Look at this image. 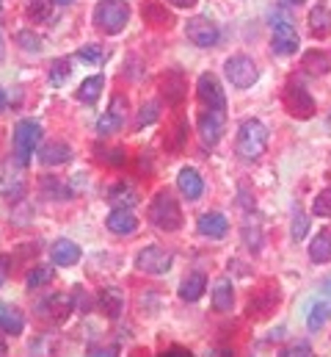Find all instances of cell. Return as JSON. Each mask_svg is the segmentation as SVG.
I'll return each instance as SVG.
<instances>
[{"instance_id": "6da1fadb", "label": "cell", "mask_w": 331, "mask_h": 357, "mask_svg": "<svg viewBox=\"0 0 331 357\" xmlns=\"http://www.w3.org/2000/svg\"><path fill=\"white\" fill-rule=\"evenodd\" d=\"M238 155L243 161H257L268 150V128L259 119H243L238 128Z\"/></svg>"}, {"instance_id": "7a4b0ae2", "label": "cell", "mask_w": 331, "mask_h": 357, "mask_svg": "<svg viewBox=\"0 0 331 357\" xmlns=\"http://www.w3.org/2000/svg\"><path fill=\"white\" fill-rule=\"evenodd\" d=\"M147 216H150V222H152L158 230H163V233H174V230L182 227V208H179V202L171 197V191H166V188L155 194V199L150 202Z\"/></svg>"}, {"instance_id": "3957f363", "label": "cell", "mask_w": 331, "mask_h": 357, "mask_svg": "<svg viewBox=\"0 0 331 357\" xmlns=\"http://www.w3.org/2000/svg\"><path fill=\"white\" fill-rule=\"evenodd\" d=\"M130 22V6L127 0H99L94 6V25L108 33V36H116L127 28Z\"/></svg>"}, {"instance_id": "277c9868", "label": "cell", "mask_w": 331, "mask_h": 357, "mask_svg": "<svg viewBox=\"0 0 331 357\" xmlns=\"http://www.w3.org/2000/svg\"><path fill=\"white\" fill-rule=\"evenodd\" d=\"M298 45H301V39H298V31L293 25V14L284 6H279L273 11V42H271V47H273L276 56H293V53H298Z\"/></svg>"}, {"instance_id": "5b68a950", "label": "cell", "mask_w": 331, "mask_h": 357, "mask_svg": "<svg viewBox=\"0 0 331 357\" xmlns=\"http://www.w3.org/2000/svg\"><path fill=\"white\" fill-rule=\"evenodd\" d=\"M42 133L45 130H42V125L36 119H19L17 122V128H14V158L22 167L31 164L36 147L42 144Z\"/></svg>"}, {"instance_id": "8992f818", "label": "cell", "mask_w": 331, "mask_h": 357, "mask_svg": "<svg viewBox=\"0 0 331 357\" xmlns=\"http://www.w3.org/2000/svg\"><path fill=\"white\" fill-rule=\"evenodd\" d=\"M25 194H28V180L22 172V164L17 158L0 161V197H6L8 202H22Z\"/></svg>"}, {"instance_id": "52a82bcc", "label": "cell", "mask_w": 331, "mask_h": 357, "mask_svg": "<svg viewBox=\"0 0 331 357\" xmlns=\"http://www.w3.org/2000/svg\"><path fill=\"white\" fill-rule=\"evenodd\" d=\"M127 108H130L127 97H124V94H113L111 102H108V108H105L102 116L97 119V133H99V136H113V133H119L122 125L127 122Z\"/></svg>"}, {"instance_id": "ba28073f", "label": "cell", "mask_w": 331, "mask_h": 357, "mask_svg": "<svg viewBox=\"0 0 331 357\" xmlns=\"http://www.w3.org/2000/svg\"><path fill=\"white\" fill-rule=\"evenodd\" d=\"M199 136L207 147H216L224 136V128H227V108H204L199 114Z\"/></svg>"}, {"instance_id": "9c48e42d", "label": "cell", "mask_w": 331, "mask_h": 357, "mask_svg": "<svg viewBox=\"0 0 331 357\" xmlns=\"http://www.w3.org/2000/svg\"><path fill=\"white\" fill-rule=\"evenodd\" d=\"M224 73H227V81H229L235 89H248V86H254L257 78H259V70H257V64H254L248 56H232V59H227Z\"/></svg>"}, {"instance_id": "30bf717a", "label": "cell", "mask_w": 331, "mask_h": 357, "mask_svg": "<svg viewBox=\"0 0 331 357\" xmlns=\"http://www.w3.org/2000/svg\"><path fill=\"white\" fill-rule=\"evenodd\" d=\"M171 264H174V255L168 250H163V247H155V244L136 255V268L144 271V274H152V277L166 274L171 268Z\"/></svg>"}, {"instance_id": "8fae6325", "label": "cell", "mask_w": 331, "mask_h": 357, "mask_svg": "<svg viewBox=\"0 0 331 357\" xmlns=\"http://www.w3.org/2000/svg\"><path fill=\"white\" fill-rule=\"evenodd\" d=\"M185 36H188L196 47H216L221 31H218V25H216L210 17H191V20L185 22Z\"/></svg>"}, {"instance_id": "7c38bea8", "label": "cell", "mask_w": 331, "mask_h": 357, "mask_svg": "<svg viewBox=\"0 0 331 357\" xmlns=\"http://www.w3.org/2000/svg\"><path fill=\"white\" fill-rule=\"evenodd\" d=\"M196 94L204 108H227V94L221 89V81L213 73H202L196 81Z\"/></svg>"}, {"instance_id": "4fadbf2b", "label": "cell", "mask_w": 331, "mask_h": 357, "mask_svg": "<svg viewBox=\"0 0 331 357\" xmlns=\"http://www.w3.org/2000/svg\"><path fill=\"white\" fill-rule=\"evenodd\" d=\"M284 105L293 116H301V119H309L315 114V100L307 94V89L296 81L287 84V91H284Z\"/></svg>"}, {"instance_id": "5bb4252c", "label": "cell", "mask_w": 331, "mask_h": 357, "mask_svg": "<svg viewBox=\"0 0 331 357\" xmlns=\"http://www.w3.org/2000/svg\"><path fill=\"white\" fill-rule=\"evenodd\" d=\"M105 227L113 236H130L138 230V216L133 213V208H113L105 219Z\"/></svg>"}, {"instance_id": "9a60e30c", "label": "cell", "mask_w": 331, "mask_h": 357, "mask_svg": "<svg viewBox=\"0 0 331 357\" xmlns=\"http://www.w3.org/2000/svg\"><path fill=\"white\" fill-rule=\"evenodd\" d=\"M70 310H72V305H70V296H64V294H53L39 305V316L47 319L50 324H61L70 316Z\"/></svg>"}, {"instance_id": "2e32d148", "label": "cell", "mask_w": 331, "mask_h": 357, "mask_svg": "<svg viewBox=\"0 0 331 357\" xmlns=\"http://www.w3.org/2000/svg\"><path fill=\"white\" fill-rule=\"evenodd\" d=\"M177 188H179V194L185 199L193 202V199H199L204 194V180H202V175L193 167H182L179 175H177Z\"/></svg>"}, {"instance_id": "e0dca14e", "label": "cell", "mask_w": 331, "mask_h": 357, "mask_svg": "<svg viewBox=\"0 0 331 357\" xmlns=\"http://www.w3.org/2000/svg\"><path fill=\"white\" fill-rule=\"evenodd\" d=\"M196 230H199L204 238H224V236H227V230H229V222H227V216H224V213L210 211V213H202V216H199Z\"/></svg>"}, {"instance_id": "ac0fdd59", "label": "cell", "mask_w": 331, "mask_h": 357, "mask_svg": "<svg viewBox=\"0 0 331 357\" xmlns=\"http://www.w3.org/2000/svg\"><path fill=\"white\" fill-rule=\"evenodd\" d=\"M108 199H111L113 208H133V205H138L141 197H138V188L130 180H119V183L111 185Z\"/></svg>"}, {"instance_id": "d6986e66", "label": "cell", "mask_w": 331, "mask_h": 357, "mask_svg": "<svg viewBox=\"0 0 331 357\" xmlns=\"http://www.w3.org/2000/svg\"><path fill=\"white\" fill-rule=\"evenodd\" d=\"M50 255H53L56 266H75L81 261V247L75 241H70V238H58V241H53Z\"/></svg>"}, {"instance_id": "ffe728a7", "label": "cell", "mask_w": 331, "mask_h": 357, "mask_svg": "<svg viewBox=\"0 0 331 357\" xmlns=\"http://www.w3.org/2000/svg\"><path fill=\"white\" fill-rule=\"evenodd\" d=\"M309 31L315 39H326L331 33V8L329 3H318L309 8Z\"/></svg>"}, {"instance_id": "44dd1931", "label": "cell", "mask_w": 331, "mask_h": 357, "mask_svg": "<svg viewBox=\"0 0 331 357\" xmlns=\"http://www.w3.org/2000/svg\"><path fill=\"white\" fill-rule=\"evenodd\" d=\"M72 158V147L67 144V142H50V144H45L42 150H39V161L45 164V167H61V164H67Z\"/></svg>"}, {"instance_id": "7402d4cb", "label": "cell", "mask_w": 331, "mask_h": 357, "mask_svg": "<svg viewBox=\"0 0 331 357\" xmlns=\"http://www.w3.org/2000/svg\"><path fill=\"white\" fill-rule=\"evenodd\" d=\"M232 305H235V285H232V280H227V277L216 280V285H213V307L218 313H229Z\"/></svg>"}, {"instance_id": "603a6c76", "label": "cell", "mask_w": 331, "mask_h": 357, "mask_svg": "<svg viewBox=\"0 0 331 357\" xmlns=\"http://www.w3.org/2000/svg\"><path fill=\"white\" fill-rule=\"evenodd\" d=\"M204 288H207V277H204L202 271H191V274L179 282V299H182V302H196V299H202Z\"/></svg>"}, {"instance_id": "cb8c5ba5", "label": "cell", "mask_w": 331, "mask_h": 357, "mask_svg": "<svg viewBox=\"0 0 331 357\" xmlns=\"http://www.w3.org/2000/svg\"><path fill=\"white\" fill-rule=\"evenodd\" d=\"M99 307L105 310L108 319H119L122 310H124V294H122V288H113V285L102 288L99 291Z\"/></svg>"}, {"instance_id": "d4e9b609", "label": "cell", "mask_w": 331, "mask_h": 357, "mask_svg": "<svg viewBox=\"0 0 331 357\" xmlns=\"http://www.w3.org/2000/svg\"><path fill=\"white\" fill-rule=\"evenodd\" d=\"M22 330H25V316L17 307H0V333L22 335Z\"/></svg>"}, {"instance_id": "484cf974", "label": "cell", "mask_w": 331, "mask_h": 357, "mask_svg": "<svg viewBox=\"0 0 331 357\" xmlns=\"http://www.w3.org/2000/svg\"><path fill=\"white\" fill-rule=\"evenodd\" d=\"M309 258L315 264H331V230H321L309 244Z\"/></svg>"}, {"instance_id": "4316f807", "label": "cell", "mask_w": 331, "mask_h": 357, "mask_svg": "<svg viewBox=\"0 0 331 357\" xmlns=\"http://www.w3.org/2000/svg\"><path fill=\"white\" fill-rule=\"evenodd\" d=\"M102 86H105V78H102V75H88L81 86H78V100H81V102H86V105L97 102V100H99V91H102Z\"/></svg>"}, {"instance_id": "83f0119b", "label": "cell", "mask_w": 331, "mask_h": 357, "mask_svg": "<svg viewBox=\"0 0 331 357\" xmlns=\"http://www.w3.org/2000/svg\"><path fill=\"white\" fill-rule=\"evenodd\" d=\"M329 319H331V302H318V305H312V310L307 316V327L312 333H318Z\"/></svg>"}, {"instance_id": "f1b7e54d", "label": "cell", "mask_w": 331, "mask_h": 357, "mask_svg": "<svg viewBox=\"0 0 331 357\" xmlns=\"http://www.w3.org/2000/svg\"><path fill=\"white\" fill-rule=\"evenodd\" d=\"M304 67H307L312 75H326V73L331 70V56L312 50V53L304 56Z\"/></svg>"}, {"instance_id": "f546056e", "label": "cell", "mask_w": 331, "mask_h": 357, "mask_svg": "<svg viewBox=\"0 0 331 357\" xmlns=\"http://www.w3.org/2000/svg\"><path fill=\"white\" fill-rule=\"evenodd\" d=\"M53 274H56L53 266H33V271H28V277H25V285L28 288H42L53 280Z\"/></svg>"}, {"instance_id": "4dcf8cb0", "label": "cell", "mask_w": 331, "mask_h": 357, "mask_svg": "<svg viewBox=\"0 0 331 357\" xmlns=\"http://www.w3.org/2000/svg\"><path fill=\"white\" fill-rule=\"evenodd\" d=\"M307 230H309V219H307V213L296 205L293 208V225H290V238L293 241H301L304 236H307Z\"/></svg>"}, {"instance_id": "1f68e13d", "label": "cell", "mask_w": 331, "mask_h": 357, "mask_svg": "<svg viewBox=\"0 0 331 357\" xmlns=\"http://www.w3.org/2000/svg\"><path fill=\"white\" fill-rule=\"evenodd\" d=\"M53 3L56 0H28V17H33V22H47Z\"/></svg>"}, {"instance_id": "d6a6232c", "label": "cell", "mask_w": 331, "mask_h": 357, "mask_svg": "<svg viewBox=\"0 0 331 357\" xmlns=\"http://www.w3.org/2000/svg\"><path fill=\"white\" fill-rule=\"evenodd\" d=\"M70 73H72L70 61H67V59H58V61H53V64H50V73H47V78H50V84H56V86H64V84H67V78H70Z\"/></svg>"}, {"instance_id": "836d02e7", "label": "cell", "mask_w": 331, "mask_h": 357, "mask_svg": "<svg viewBox=\"0 0 331 357\" xmlns=\"http://www.w3.org/2000/svg\"><path fill=\"white\" fill-rule=\"evenodd\" d=\"M42 191H45L47 197H58V199H70V194H72V191H70V188H67L61 180L47 178V175L42 178Z\"/></svg>"}, {"instance_id": "e575fe53", "label": "cell", "mask_w": 331, "mask_h": 357, "mask_svg": "<svg viewBox=\"0 0 331 357\" xmlns=\"http://www.w3.org/2000/svg\"><path fill=\"white\" fill-rule=\"evenodd\" d=\"M17 45L22 47V50H28V53H42V36H36V33H31V31H19L17 33Z\"/></svg>"}, {"instance_id": "d590c367", "label": "cell", "mask_w": 331, "mask_h": 357, "mask_svg": "<svg viewBox=\"0 0 331 357\" xmlns=\"http://www.w3.org/2000/svg\"><path fill=\"white\" fill-rule=\"evenodd\" d=\"M78 59L86 61V64H94V67H99L102 61H105V50L99 47V45H86L78 50Z\"/></svg>"}, {"instance_id": "8d00e7d4", "label": "cell", "mask_w": 331, "mask_h": 357, "mask_svg": "<svg viewBox=\"0 0 331 357\" xmlns=\"http://www.w3.org/2000/svg\"><path fill=\"white\" fill-rule=\"evenodd\" d=\"M312 213H315V216H323V219H331V188H323V191L315 197Z\"/></svg>"}, {"instance_id": "74e56055", "label": "cell", "mask_w": 331, "mask_h": 357, "mask_svg": "<svg viewBox=\"0 0 331 357\" xmlns=\"http://www.w3.org/2000/svg\"><path fill=\"white\" fill-rule=\"evenodd\" d=\"M97 158L105 161L108 167H122L124 164V147H102Z\"/></svg>"}, {"instance_id": "f35d334b", "label": "cell", "mask_w": 331, "mask_h": 357, "mask_svg": "<svg viewBox=\"0 0 331 357\" xmlns=\"http://www.w3.org/2000/svg\"><path fill=\"white\" fill-rule=\"evenodd\" d=\"M155 119H158V102H147V105H141V111L136 116V128H144V125H150Z\"/></svg>"}, {"instance_id": "ab89813d", "label": "cell", "mask_w": 331, "mask_h": 357, "mask_svg": "<svg viewBox=\"0 0 331 357\" xmlns=\"http://www.w3.org/2000/svg\"><path fill=\"white\" fill-rule=\"evenodd\" d=\"M312 355V347L307 344V341H296V344H290L284 352H282V357H307Z\"/></svg>"}, {"instance_id": "60d3db41", "label": "cell", "mask_w": 331, "mask_h": 357, "mask_svg": "<svg viewBox=\"0 0 331 357\" xmlns=\"http://www.w3.org/2000/svg\"><path fill=\"white\" fill-rule=\"evenodd\" d=\"M8 264H11V258L8 255H0V288H3V282L8 277Z\"/></svg>"}, {"instance_id": "b9f144b4", "label": "cell", "mask_w": 331, "mask_h": 357, "mask_svg": "<svg viewBox=\"0 0 331 357\" xmlns=\"http://www.w3.org/2000/svg\"><path fill=\"white\" fill-rule=\"evenodd\" d=\"M166 3H171L174 8H191L196 0H166Z\"/></svg>"}, {"instance_id": "7bdbcfd3", "label": "cell", "mask_w": 331, "mask_h": 357, "mask_svg": "<svg viewBox=\"0 0 331 357\" xmlns=\"http://www.w3.org/2000/svg\"><path fill=\"white\" fill-rule=\"evenodd\" d=\"M321 288H323V294H329L331 296V277H326V280L321 282Z\"/></svg>"}, {"instance_id": "ee69618b", "label": "cell", "mask_w": 331, "mask_h": 357, "mask_svg": "<svg viewBox=\"0 0 331 357\" xmlns=\"http://www.w3.org/2000/svg\"><path fill=\"white\" fill-rule=\"evenodd\" d=\"M3 56H6V45H3V33H0V61H3Z\"/></svg>"}, {"instance_id": "f6af8a7d", "label": "cell", "mask_w": 331, "mask_h": 357, "mask_svg": "<svg viewBox=\"0 0 331 357\" xmlns=\"http://www.w3.org/2000/svg\"><path fill=\"white\" fill-rule=\"evenodd\" d=\"M3 108H6V91L0 89V111H3Z\"/></svg>"}, {"instance_id": "bcb514c9", "label": "cell", "mask_w": 331, "mask_h": 357, "mask_svg": "<svg viewBox=\"0 0 331 357\" xmlns=\"http://www.w3.org/2000/svg\"><path fill=\"white\" fill-rule=\"evenodd\" d=\"M0 355H6V344L3 341H0Z\"/></svg>"}, {"instance_id": "7dc6e473", "label": "cell", "mask_w": 331, "mask_h": 357, "mask_svg": "<svg viewBox=\"0 0 331 357\" xmlns=\"http://www.w3.org/2000/svg\"><path fill=\"white\" fill-rule=\"evenodd\" d=\"M56 3H58V6H67V3H72V0H56Z\"/></svg>"}, {"instance_id": "c3c4849f", "label": "cell", "mask_w": 331, "mask_h": 357, "mask_svg": "<svg viewBox=\"0 0 331 357\" xmlns=\"http://www.w3.org/2000/svg\"><path fill=\"white\" fill-rule=\"evenodd\" d=\"M290 3H298V6H301V3H304V0H290Z\"/></svg>"}]
</instances>
